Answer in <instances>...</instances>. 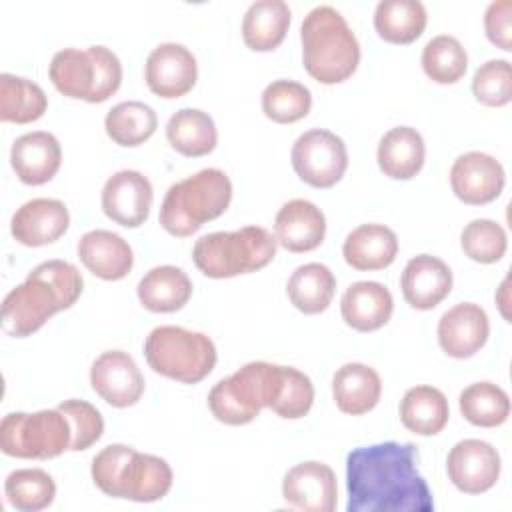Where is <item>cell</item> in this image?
<instances>
[{
	"label": "cell",
	"mask_w": 512,
	"mask_h": 512,
	"mask_svg": "<svg viewBox=\"0 0 512 512\" xmlns=\"http://www.w3.org/2000/svg\"><path fill=\"white\" fill-rule=\"evenodd\" d=\"M290 26V8L284 0H258L242 20L244 44L254 52L278 48Z\"/></svg>",
	"instance_id": "obj_28"
},
{
	"label": "cell",
	"mask_w": 512,
	"mask_h": 512,
	"mask_svg": "<svg viewBox=\"0 0 512 512\" xmlns=\"http://www.w3.org/2000/svg\"><path fill=\"white\" fill-rule=\"evenodd\" d=\"M10 164L18 180L28 186L50 182L62 164V148L50 132H28L14 140L10 148Z\"/></svg>",
	"instance_id": "obj_18"
},
{
	"label": "cell",
	"mask_w": 512,
	"mask_h": 512,
	"mask_svg": "<svg viewBox=\"0 0 512 512\" xmlns=\"http://www.w3.org/2000/svg\"><path fill=\"white\" fill-rule=\"evenodd\" d=\"M474 98L490 108L506 106L512 100V66L508 60L494 58L478 66L472 78Z\"/></svg>",
	"instance_id": "obj_41"
},
{
	"label": "cell",
	"mask_w": 512,
	"mask_h": 512,
	"mask_svg": "<svg viewBox=\"0 0 512 512\" xmlns=\"http://www.w3.org/2000/svg\"><path fill=\"white\" fill-rule=\"evenodd\" d=\"M292 168L314 188H332L348 168V150L340 136L314 128L300 134L292 146Z\"/></svg>",
	"instance_id": "obj_9"
},
{
	"label": "cell",
	"mask_w": 512,
	"mask_h": 512,
	"mask_svg": "<svg viewBox=\"0 0 512 512\" xmlns=\"http://www.w3.org/2000/svg\"><path fill=\"white\" fill-rule=\"evenodd\" d=\"M310 90L294 80H274L262 92V112L276 124H292L308 116Z\"/></svg>",
	"instance_id": "obj_39"
},
{
	"label": "cell",
	"mask_w": 512,
	"mask_h": 512,
	"mask_svg": "<svg viewBox=\"0 0 512 512\" xmlns=\"http://www.w3.org/2000/svg\"><path fill=\"white\" fill-rule=\"evenodd\" d=\"M92 390L114 408L134 406L144 394V378L128 352H102L90 368Z\"/></svg>",
	"instance_id": "obj_11"
},
{
	"label": "cell",
	"mask_w": 512,
	"mask_h": 512,
	"mask_svg": "<svg viewBox=\"0 0 512 512\" xmlns=\"http://www.w3.org/2000/svg\"><path fill=\"white\" fill-rule=\"evenodd\" d=\"M400 290L404 300L416 310H432L452 290L450 266L430 254H418L402 270Z\"/></svg>",
	"instance_id": "obj_19"
},
{
	"label": "cell",
	"mask_w": 512,
	"mask_h": 512,
	"mask_svg": "<svg viewBox=\"0 0 512 512\" xmlns=\"http://www.w3.org/2000/svg\"><path fill=\"white\" fill-rule=\"evenodd\" d=\"M398 254V238L384 224H362L354 228L342 246V256L354 270L388 268Z\"/></svg>",
	"instance_id": "obj_26"
},
{
	"label": "cell",
	"mask_w": 512,
	"mask_h": 512,
	"mask_svg": "<svg viewBox=\"0 0 512 512\" xmlns=\"http://www.w3.org/2000/svg\"><path fill=\"white\" fill-rule=\"evenodd\" d=\"M428 14L418 0H382L374 10V28L390 44H412L426 28Z\"/></svg>",
	"instance_id": "obj_32"
},
{
	"label": "cell",
	"mask_w": 512,
	"mask_h": 512,
	"mask_svg": "<svg viewBox=\"0 0 512 512\" xmlns=\"http://www.w3.org/2000/svg\"><path fill=\"white\" fill-rule=\"evenodd\" d=\"M172 480V468L164 458L134 450L122 468L118 498L134 502H156L170 492Z\"/></svg>",
	"instance_id": "obj_23"
},
{
	"label": "cell",
	"mask_w": 512,
	"mask_h": 512,
	"mask_svg": "<svg viewBox=\"0 0 512 512\" xmlns=\"http://www.w3.org/2000/svg\"><path fill=\"white\" fill-rule=\"evenodd\" d=\"M232 200V182L224 170L204 168L172 184L160 206V226L178 238L192 236L204 222L226 212Z\"/></svg>",
	"instance_id": "obj_4"
},
{
	"label": "cell",
	"mask_w": 512,
	"mask_h": 512,
	"mask_svg": "<svg viewBox=\"0 0 512 512\" xmlns=\"http://www.w3.org/2000/svg\"><path fill=\"white\" fill-rule=\"evenodd\" d=\"M292 306L304 314L324 312L336 292V278L332 270L320 262L298 266L286 284Z\"/></svg>",
	"instance_id": "obj_33"
},
{
	"label": "cell",
	"mask_w": 512,
	"mask_h": 512,
	"mask_svg": "<svg viewBox=\"0 0 512 512\" xmlns=\"http://www.w3.org/2000/svg\"><path fill=\"white\" fill-rule=\"evenodd\" d=\"M72 428L64 412H12L0 424V450L12 458L48 460L70 450Z\"/></svg>",
	"instance_id": "obj_8"
},
{
	"label": "cell",
	"mask_w": 512,
	"mask_h": 512,
	"mask_svg": "<svg viewBox=\"0 0 512 512\" xmlns=\"http://www.w3.org/2000/svg\"><path fill=\"white\" fill-rule=\"evenodd\" d=\"M78 258L88 272L102 280H122L134 266L130 244L110 230H90L78 240Z\"/></svg>",
	"instance_id": "obj_21"
},
{
	"label": "cell",
	"mask_w": 512,
	"mask_h": 512,
	"mask_svg": "<svg viewBox=\"0 0 512 512\" xmlns=\"http://www.w3.org/2000/svg\"><path fill=\"white\" fill-rule=\"evenodd\" d=\"M4 492L16 510L38 512L54 502L56 484L52 476L40 468H20L8 474Z\"/></svg>",
	"instance_id": "obj_38"
},
{
	"label": "cell",
	"mask_w": 512,
	"mask_h": 512,
	"mask_svg": "<svg viewBox=\"0 0 512 512\" xmlns=\"http://www.w3.org/2000/svg\"><path fill=\"white\" fill-rule=\"evenodd\" d=\"M300 40L304 68L320 84H340L360 64L358 38L332 6H316L304 16Z\"/></svg>",
	"instance_id": "obj_3"
},
{
	"label": "cell",
	"mask_w": 512,
	"mask_h": 512,
	"mask_svg": "<svg viewBox=\"0 0 512 512\" xmlns=\"http://www.w3.org/2000/svg\"><path fill=\"white\" fill-rule=\"evenodd\" d=\"M48 98L44 90L22 76L0 74V120L14 124H30L44 116Z\"/></svg>",
	"instance_id": "obj_34"
},
{
	"label": "cell",
	"mask_w": 512,
	"mask_h": 512,
	"mask_svg": "<svg viewBox=\"0 0 512 512\" xmlns=\"http://www.w3.org/2000/svg\"><path fill=\"white\" fill-rule=\"evenodd\" d=\"M276 242L288 252L300 254L318 248L326 236V216L310 200L286 202L274 218Z\"/></svg>",
	"instance_id": "obj_20"
},
{
	"label": "cell",
	"mask_w": 512,
	"mask_h": 512,
	"mask_svg": "<svg viewBox=\"0 0 512 512\" xmlns=\"http://www.w3.org/2000/svg\"><path fill=\"white\" fill-rule=\"evenodd\" d=\"M144 78L152 94L160 98H180L194 88L198 64L186 46L164 42L148 54Z\"/></svg>",
	"instance_id": "obj_14"
},
{
	"label": "cell",
	"mask_w": 512,
	"mask_h": 512,
	"mask_svg": "<svg viewBox=\"0 0 512 512\" xmlns=\"http://www.w3.org/2000/svg\"><path fill=\"white\" fill-rule=\"evenodd\" d=\"M312 404H314L312 380L304 372H300L292 366H286L282 392H280L276 404L272 406V412H276L280 418L296 420V418L306 416L310 412Z\"/></svg>",
	"instance_id": "obj_43"
},
{
	"label": "cell",
	"mask_w": 512,
	"mask_h": 512,
	"mask_svg": "<svg viewBox=\"0 0 512 512\" xmlns=\"http://www.w3.org/2000/svg\"><path fill=\"white\" fill-rule=\"evenodd\" d=\"M490 322L482 306L460 302L446 310L438 322V344L452 358L474 356L488 340Z\"/></svg>",
	"instance_id": "obj_16"
},
{
	"label": "cell",
	"mask_w": 512,
	"mask_h": 512,
	"mask_svg": "<svg viewBox=\"0 0 512 512\" xmlns=\"http://www.w3.org/2000/svg\"><path fill=\"white\" fill-rule=\"evenodd\" d=\"M158 126V116L152 106L128 100L112 106L104 118V128L108 138L118 146H140L144 144Z\"/></svg>",
	"instance_id": "obj_35"
},
{
	"label": "cell",
	"mask_w": 512,
	"mask_h": 512,
	"mask_svg": "<svg viewBox=\"0 0 512 512\" xmlns=\"http://www.w3.org/2000/svg\"><path fill=\"white\" fill-rule=\"evenodd\" d=\"M506 184L502 164L484 152H466L450 168V186L458 200L482 206L496 200Z\"/></svg>",
	"instance_id": "obj_15"
},
{
	"label": "cell",
	"mask_w": 512,
	"mask_h": 512,
	"mask_svg": "<svg viewBox=\"0 0 512 512\" xmlns=\"http://www.w3.org/2000/svg\"><path fill=\"white\" fill-rule=\"evenodd\" d=\"M342 320L356 332H374L388 324L394 312L390 290L372 280H360L346 288L340 300Z\"/></svg>",
	"instance_id": "obj_22"
},
{
	"label": "cell",
	"mask_w": 512,
	"mask_h": 512,
	"mask_svg": "<svg viewBox=\"0 0 512 512\" xmlns=\"http://www.w3.org/2000/svg\"><path fill=\"white\" fill-rule=\"evenodd\" d=\"M426 158L424 138L416 128L396 126L388 130L378 144L376 160L384 176L394 180H410L414 178Z\"/></svg>",
	"instance_id": "obj_25"
},
{
	"label": "cell",
	"mask_w": 512,
	"mask_h": 512,
	"mask_svg": "<svg viewBox=\"0 0 512 512\" xmlns=\"http://www.w3.org/2000/svg\"><path fill=\"white\" fill-rule=\"evenodd\" d=\"M286 366L272 362H248L232 376L216 382L208 394V408L212 416L228 426H242L252 422L262 408L276 404Z\"/></svg>",
	"instance_id": "obj_5"
},
{
	"label": "cell",
	"mask_w": 512,
	"mask_h": 512,
	"mask_svg": "<svg viewBox=\"0 0 512 512\" xmlns=\"http://www.w3.org/2000/svg\"><path fill=\"white\" fill-rule=\"evenodd\" d=\"M500 468L498 450L476 438L456 442L446 458L448 478L464 494L488 492L498 482Z\"/></svg>",
	"instance_id": "obj_10"
},
{
	"label": "cell",
	"mask_w": 512,
	"mask_h": 512,
	"mask_svg": "<svg viewBox=\"0 0 512 512\" xmlns=\"http://www.w3.org/2000/svg\"><path fill=\"white\" fill-rule=\"evenodd\" d=\"M276 236L262 226L210 232L196 240L192 260L208 278H232L268 266L276 256Z\"/></svg>",
	"instance_id": "obj_6"
},
{
	"label": "cell",
	"mask_w": 512,
	"mask_h": 512,
	"mask_svg": "<svg viewBox=\"0 0 512 512\" xmlns=\"http://www.w3.org/2000/svg\"><path fill=\"white\" fill-rule=\"evenodd\" d=\"M82 274L66 260L38 264L2 302V330L24 338L38 332L56 312L68 310L82 294Z\"/></svg>",
	"instance_id": "obj_2"
},
{
	"label": "cell",
	"mask_w": 512,
	"mask_h": 512,
	"mask_svg": "<svg viewBox=\"0 0 512 512\" xmlns=\"http://www.w3.org/2000/svg\"><path fill=\"white\" fill-rule=\"evenodd\" d=\"M134 448L126 444H110L102 448L94 458H92V480L98 490H102L106 496L118 498V484H120V474L126 464V460L132 456Z\"/></svg>",
	"instance_id": "obj_44"
},
{
	"label": "cell",
	"mask_w": 512,
	"mask_h": 512,
	"mask_svg": "<svg viewBox=\"0 0 512 512\" xmlns=\"http://www.w3.org/2000/svg\"><path fill=\"white\" fill-rule=\"evenodd\" d=\"M468 68L466 48L450 34L434 36L422 50V70L436 84L458 82Z\"/></svg>",
	"instance_id": "obj_37"
},
{
	"label": "cell",
	"mask_w": 512,
	"mask_h": 512,
	"mask_svg": "<svg viewBox=\"0 0 512 512\" xmlns=\"http://www.w3.org/2000/svg\"><path fill=\"white\" fill-rule=\"evenodd\" d=\"M348 512H430L432 492L418 472V446L380 442L346 458Z\"/></svg>",
	"instance_id": "obj_1"
},
{
	"label": "cell",
	"mask_w": 512,
	"mask_h": 512,
	"mask_svg": "<svg viewBox=\"0 0 512 512\" xmlns=\"http://www.w3.org/2000/svg\"><path fill=\"white\" fill-rule=\"evenodd\" d=\"M56 408L60 412H64V416L70 422V428H72L70 450L72 452L86 450L100 440V436L104 432V420L96 406H92L86 400L70 398V400H64L62 404H58Z\"/></svg>",
	"instance_id": "obj_42"
},
{
	"label": "cell",
	"mask_w": 512,
	"mask_h": 512,
	"mask_svg": "<svg viewBox=\"0 0 512 512\" xmlns=\"http://www.w3.org/2000/svg\"><path fill=\"white\" fill-rule=\"evenodd\" d=\"M484 30H486V38L494 46L506 52L512 50V2L510 0H498L486 8Z\"/></svg>",
	"instance_id": "obj_46"
},
{
	"label": "cell",
	"mask_w": 512,
	"mask_h": 512,
	"mask_svg": "<svg viewBox=\"0 0 512 512\" xmlns=\"http://www.w3.org/2000/svg\"><path fill=\"white\" fill-rule=\"evenodd\" d=\"M140 304L150 312H176L192 296V282L178 266H156L148 270L136 288Z\"/></svg>",
	"instance_id": "obj_27"
},
{
	"label": "cell",
	"mask_w": 512,
	"mask_h": 512,
	"mask_svg": "<svg viewBox=\"0 0 512 512\" xmlns=\"http://www.w3.org/2000/svg\"><path fill=\"white\" fill-rule=\"evenodd\" d=\"M88 50L96 62V86L90 104H100L116 94V90L120 88L122 64L118 56L106 46H90Z\"/></svg>",
	"instance_id": "obj_45"
},
{
	"label": "cell",
	"mask_w": 512,
	"mask_h": 512,
	"mask_svg": "<svg viewBox=\"0 0 512 512\" xmlns=\"http://www.w3.org/2000/svg\"><path fill=\"white\" fill-rule=\"evenodd\" d=\"M458 406L462 416L480 428H494L508 420L510 398L504 388L494 382H474L460 392Z\"/></svg>",
	"instance_id": "obj_36"
},
{
	"label": "cell",
	"mask_w": 512,
	"mask_h": 512,
	"mask_svg": "<svg viewBox=\"0 0 512 512\" xmlns=\"http://www.w3.org/2000/svg\"><path fill=\"white\" fill-rule=\"evenodd\" d=\"M70 214L64 202L56 198H32L12 216V236L30 248L56 242L68 230Z\"/></svg>",
	"instance_id": "obj_17"
},
{
	"label": "cell",
	"mask_w": 512,
	"mask_h": 512,
	"mask_svg": "<svg viewBox=\"0 0 512 512\" xmlns=\"http://www.w3.org/2000/svg\"><path fill=\"white\" fill-rule=\"evenodd\" d=\"M382 394L378 372L362 362H348L332 376V398L340 412L362 416L370 412Z\"/></svg>",
	"instance_id": "obj_24"
},
{
	"label": "cell",
	"mask_w": 512,
	"mask_h": 512,
	"mask_svg": "<svg viewBox=\"0 0 512 512\" xmlns=\"http://www.w3.org/2000/svg\"><path fill=\"white\" fill-rule=\"evenodd\" d=\"M152 200V184L138 170H120L102 188V212L124 228L142 226L150 216Z\"/></svg>",
	"instance_id": "obj_12"
},
{
	"label": "cell",
	"mask_w": 512,
	"mask_h": 512,
	"mask_svg": "<svg viewBox=\"0 0 512 512\" xmlns=\"http://www.w3.org/2000/svg\"><path fill=\"white\" fill-rule=\"evenodd\" d=\"M166 138L178 154L198 158L216 148L218 132L210 114L198 108H182L168 118Z\"/></svg>",
	"instance_id": "obj_30"
},
{
	"label": "cell",
	"mask_w": 512,
	"mask_h": 512,
	"mask_svg": "<svg viewBox=\"0 0 512 512\" xmlns=\"http://www.w3.org/2000/svg\"><path fill=\"white\" fill-rule=\"evenodd\" d=\"M48 76L54 88L66 98L92 102L96 86V62L90 50L64 48L52 56Z\"/></svg>",
	"instance_id": "obj_31"
},
{
	"label": "cell",
	"mask_w": 512,
	"mask_h": 512,
	"mask_svg": "<svg viewBox=\"0 0 512 512\" xmlns=\"http://www.w3.org/2000/svg\"><path fill=\"white\" fill-rule=\"evenodd\" d=\"M282 496L288 506L304 512H332L338 504L336 474L324 462H300L286 472Z\"/></svg>",
	"instance_id": "obj_13"
},
{
	"label": "cell",
	"mask_w": 512,
	"mask_h": 512,
	"mask_svg": "<svg viewBox=\"0 0 512 512\" xmlns=\"http://www.w3.org/2000/svg\"><path fill=\"white\" fill-rule=\"evenodd\" d=\"M148 366L170 380L196 384L204 380L216 366L214 342L194 330L182 326H156L144 342Z\"/></svg>",
	"instance_id": "obj_7"
},
{
	"label": "cell",
	"mask_w": 512,
	"mask_h": 512,
	"mask_svg": "<svg viewBox=\"0 0 512 512\" xmlns=\"http://www.w3.org/2000/svg\"><path fill=\"white\" fill-rule=\"evenodd\" d=\"M496 304L500 308V314L504 316L506 322H510V314H508V278L502 280L498 292H496Z\"/></svg>",
	"instance_id": "obj_47"
},
{
	"label": "cell",
	"mask_w": 512,
	"mask_h": 512,
	"mask_svg": "<svg viewBox=\"0 0 512 512\" xmlns=\"http://www.w3.org/2000/svg\"><path fill=\"white\" fill-rule=\"evenodd\" d=\"M400 422L418 436H434L444 430L450 418L448 400L434 386H414L400 400Z\"/></svg>",
	"instance_id": "obj_29"
},
{
	"label": "cell",
	"mask_w": 512,
	"mask_h": 512,
	"mask_svg": "<svg viewBox=\"0 0 512 512\" xmlns=\"http://www.w3.org/2000/svg\"><path fill=\"white\" fill-rule=\"evenodd\" d=\"M460 246L470 260L480 264H494L506 254L508 236L498 222L476 218L464 226L460 234Z\"/></svg>",
	"instance_id": "obj_40"
}]
</instances>
